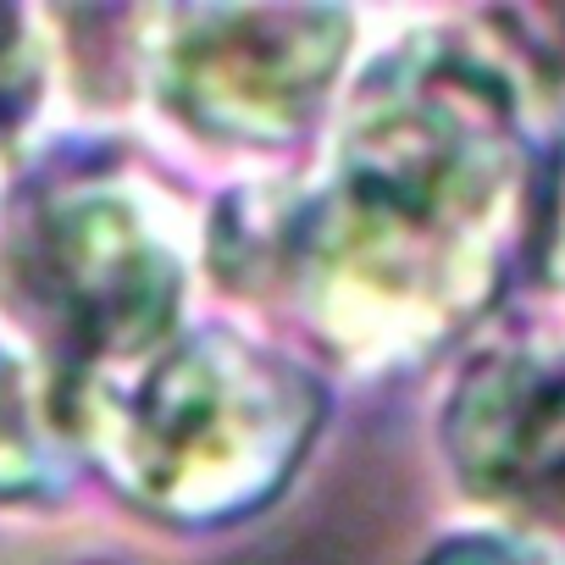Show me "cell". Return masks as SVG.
<instances>
[{
	"mask_svg": "<svg viewBox=\"0 0 565 565\" xmlns=\"http://www.w3.org/2000/svg\"><path fill=\"white\" fill-rule=\"evenodd\" d=\"M482 23L504 34L493 51L515 73L532 117L548 111L565 128V12H493Z\"/></svg>",
	"mask_w": 565,
	"mask_h": 565,
	"instance_id": "7",
	"label": "cell"
},
{
	"mask_svg": "<svg viewBox=\"0 0 565 565\" xmlns=\"http://www.w3.org/2000/svg\"><path fill=\"white\" fill-rule=\"evenodd\" d=\"M51 84V45L40 34V18L0 7V150L18 145L45 106Z\"/></svg>",
	"mask_w": 565,
	"mask_h": 565,
	"instance_id": "8",
	"label": "cell"
},
{
	"mask_svg": "<svg viewBox=\"0 0 565 565\" xmlns=\"http://www.w3.org/2000/svg\"><path fill=\"white\" fill-rule=\"evenodd\" d=\"M67 444L167 526H233L306 466L328 394L306 361L233 322L183 328L150 361L62 383Z\"/></svg>",
	"mask_w": 565,
	"mask_h": 565,
	"instance_id": "2",
	"label": "cell"
},
{
	"mask_svg": "<svg viewBox=\"0 0 565 565\" xmlns=\"http://www.w3.org/2000/svg\"><path fill=\"white\" fill-rule=\"evenodd\" d=\"M62 411L29 350L0 339V510L51 499L62 482Z\"/></svg>",
	"mask_w": 565,
	"mask_h": 565,
	"instance_id": "6",
	"label": "cell"
},
{
	"mask_svg": "<svg viewBox=\"0 0 565 565\" xmlns=\"http://www.w3.org/2000/svg\"><path fill=\"white\" fill-rule=\"evenodd\" d=\"M543 537H526L515 526H482V532H455L427 548L422 565H537Z\"/></svg>",
	"mask_w": 565,
	"mask_h": 565,
	"instance_id": "9",
	"label": "cell"
},
{
	"mask_svg": "<svg viewBox=\"0 0 565 565\" xmlns=\"http://www.w3.org/2000/svg\"><path fill=\"white\" fill-rule=\"evenodd\" d=\"M350 40L344 12H156L139 56L178 128L233 150H289L333 100Z\"/></svg>",
	"mask_w": 565,
	"mask_h": 565,
	"instance_id": "4",
	"label": "cell"
},
{
	"mask_svg": "<svg viewBox=\"0 0 565 565\" xmlns=\"http://www.w3.org/2000/svg\"><path fill=\"white\" fill-rule=\"evenodd\" d=\"M438 438L471 499L565 548V333L477 350L449 388Z\"/></svg>",
	"mask_w": 565,
	"mask_h": 565,
	"instance_id": "5",
	"label": "cell"
},
{
	"mask_svg": "<svg viewBox=\"0 0 565 565\" xmlns=\"http://www.w3.org/2000/svg\"><path fill=\"white\" fill-rule=\"evenodd\" d=\"M548 271H554V289L565 300V172H559V189L548 205Z\"/></svg>",
	"mask_w": 565,
	"mask_h": 565,
	"instance_id": "10",
	"label": "cell"
},
{
	"mask_svg": "<svg viewBox=\"0 0 565 565\" xmlns=\"http://www.w3.org/2000/svg\"><path fill=\"white\" fill-rule=\"evenodd\" d=\"M532 216V106L504 56L399 40L344 95L328 172L289 189L271 295L333 355L422 361L504 295Z\"/></svg>",
	"mask_w": 565,
	"mask_h": 565,
	"instance_id": "1",
	"label": "cell"
},
{
	"mask_svg": "<svg viewBox=\"0 0 565 565\" xmlns=\"http://www.w3.org/2000/svg\"><path fill=\"white\" fill-rule=\"evenodd\" d=\"M537 565H565V548H559V543H543V554H537Z\"/></svg>",
	"mask_w": 565,
	"mask_h": 565,
	"instance_id": "11",
	"label": "cell"
},
{
	"mask_svg": "<svg viewBox=\"0 0 565 565\" xmlns=\"http://www.w3.org/2000/svg\"><path fill=\"white\" fill-rule=\"evenodd\" d=\"M0 282L62 383L106 377L183 333L189 227L122 161L62 150L0 205Z\"/></svg>",
	"mask_w": 565,
	"mask_h": 565,
	"instance_id": "3",
	"label": "cell"
}]
</instances>
